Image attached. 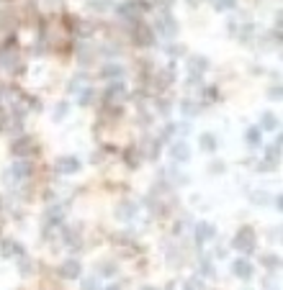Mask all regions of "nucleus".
I'll return each instance as SVG.
<instances>
[{
  "mask_svg": "<svg viewBox=\"0 0 283 290\" xmlns=\"http://www.w3.org/2000/svg\"><path fill=\"white\" fill-rule=\"evenodd\" d=\"M232 244H234V249H240V252H252L255 249V231L250 229V226H242L240 231L234 234V239H232Z\"/></svg>",
  "mask_w": 283,
  "mask_h": 290,
  "instance_id": "1",
  "label": "nucleus"
},
{
  "mask_svg": "<svg viewBox=\"0 0 283 290\" xmlns=\"http://www.w3.org/2000/svg\"><path fill=\"white\" fill-rule=\"evenodd\" d=\"M157 31L165 33L167 39H173L175 33H178V24H175V18L170 16V13H162V18L157 21Z\"/></svg>",
  "mask_w": 283,
  "mask_h": 290,
  "instance_id": "2",
  "label": "nucleus"
},
{
  "mask_svg": "<svg viewBox=\"0 0 283 290\" xmlns=\"http://www.w3.org/2000/svg\"><path fill=\"white\" fill-rule=\"evenodd\" d=\"M170 157L178 159V162H188L190 159V147H188L186 141H178V144L170 147Z\"/></svg>",
  "mask_w": 283,
  "mask_h": 290,
  "instance_id": "3",
  "label": "nucleus"
},
{
  "mask_svg": "<svg viewBox=\"0 0 283 290\" xmlns=\"http://www.w3.org/2000/svg\"><path fill=\"white\" fill-rule=\"evenodd\" d=\"M232 270H234V275H237V277L247 280V277H252V270H255V267H252L250 262H247V260H234Z\"/></svg>",
  "mask_w": 283,
  "mask_h": 290,
  "instance_id": "4",
  "label": "nucleus"
},
{
  "mask_svg": "<svg viewBox=\"0 0 283 290\" xmlns=\"http://www.w3.org/2000/svg\"><path fill=\"white\" fill-rule=\"evenodd\" d=\"M134 39H137L139 47H150L152 39H155V33H152V28H150V26H139L137 31H134Z\"/></svg>",
  "mask_w": 283,
  "mask_h": 290,
  "instance_id": "5",
  "label": "nucleus"
},
{
  "mask_svg": "<svg viewBox=\"0 0 283 290\" xmlns=\"http://www.w3.org/2000/svg\"><path fill=\"white\" fill-rule=\"evenodd\" d=\"M57 170H60V172H77V170H80V162H77L75 157H62L60 162H57Z\"/></svg>",
  "mask_w": 283,
  "mask_h": 290,
  "instance_id": "6",
  "label": "nucleus"
},
{
  "mask_svg": "<svg viewBox=\"0 0 283 290\" xmlns=\"http://www.w3.org/2000/svg\"><path fill=\"white\" fill-rule=\"evenodd\" d=\"M62 277H70V280H75V277L77 275H80V262H77V260H67L64 264H62Z\"/></svg>",
  "mask_w": 283,
  "mask_h": 290,
  "instance_id": "7",
  "label": "nucleus"
},
{
  "mask_svg": "<svg viewBox=\"0 0 283 290\" xmlns=\"http://www.w3.org/2000/svg\"><path fill=\"white\" fill-rule=\"evenodd\" d=\"M214 237V226L211 224H198L196 226V244H206Z\"/></svg>",
  "mask_w": 283,
  "mask_h": 290,
  "instance_id": "8",
  "label": "nucleus"
},
{
  "mask_svg": "<svg viewBox=\"0 0 283 290\" xmlns=\"http://www.w3.org/2000/svg\"><path fill=\"white\" fill-rule=\"evenodd\" d=\"M31 172V164H26V162H18V164H13L10 167V180H21V177H26Z\"/></svg>",
  "mask_w": 283,
  "mask_h": 290,
  "instance_id": "9",
  "label": "nucleus"
},
{
  "mask_svg": "<svg viewBox=\"0 0 283 290\" xmlns=\"http://www.w3.org/2000/svg\"><path fill=\"white\" fill-rule=\"evenodd\" d=\"M206 59L203 57H196V59H190V64H188V70H190V77L193 75H201V72H206Z\"/></svg>",
  "mask_w": 283,
  "mask_h": 290,
  "instance_id": "10",
  "label": "nucleus"
},
{
  "mask_svg": "<svg viewBox=\"0 0 283 290\" xmlns=\"http://www.w3.org/2000/svg\"><path fill=\"white\" fill-rule=\"evenodd\" d=\"M198 144H201V149H206V152H214V149H217V139H214V133H201Z\"/></svg>",
  "mask_w": 283,
  "mask_h": 290,
  "instance_id": "11",
  "label": "nucleus"
},
{
  "mask_svg": "<svg viewBox=\"0 0 283 290\" xmlns=\"http://www.w3.org/2000/svg\"><path fill=\"white\" fill-rule=\"evenodd\" d=\"M31 139H18L16 141V147H13V154H16V157H21V154H26V152H31Z\"/></svg>",
  "mask_w": 283,
  "mask_h": 290,
  "instance_id": "12",
  "label": "nucleus"
},
{
  "mask_svg": "<svg viewBox=\"0 0 283 290\" xmlns=\"http://www.w3.org/2000/svg\"><path fill=\"white\" fill-rule=\"evenodd\" d=\"M278 157H281V136L276 139V144H270V149H268V159L270 162H273V159L278 162Z\"/></svg>",
  "mask_w": 283,
  "mask_h": 290,
  "instance_id": "13",
  "label": "nucleus"
},
{
  "mask_svg": "<svg viewBox=\"0 0 283 290\" xmlns=\"http://www.w3.org/2000/svg\"><path fill=\"white\" fill-rule=\"evenodd\" d=\"M263 129H278V118L273 116V113H263Z\"/></svg>",
  "mask_w": 283,
  "mask_h": 290,
  "instance_id": "14",
  "label": "nucleus"
},
{
  "mask_svg": "<svg viewBox=\"0 0 283 290\" xmlns=\"http://www.w3.org/2000/svg\"><path fill=\"white\" fill-rule=\"evenodd\" d=\"M119 10H121L124 16H139V10H142V8H139L137 3H126V5H121Z\"/></svg>",
  "mask_w": 283,
  "mask_h": 290,
  "instance_id": "15",
  "label": "nucleus"
},
{
  "mask_svg": "<svg viewBox=\"0 0 283 290\" xmlns=\"http://www.w3.org/2000/svg\"><path fill=\"white\" fill-rule=\"evenodd\" d=\"M121 208H124V211H119V216H121V218H129V216L137 213V206H134V203H124Z\"/></svg>",
  "mask_w": 283,
  "mask_h": 290,
  "instance_id": "16",
  "label": "nucleus"
},
{
  "mask_svg": "<svg viewBox=\"0 0 283 290\" xmlns=\"http://www.w3.org/2000/svg\"><path fill=\"white\" fill-rule=\"evenodd\" d=\"M247 144H250V147H257V144H260V131L257 129L247 131Z\"/></svg>",
  "mask_w": 283,
  "mask_h": 290,
  "instance_id": "17",
  "label": "nucleus"
},
{
  "mask_svg": "<svg viewBox=\"0 0 283 290\" xmlns=\"http://www.w3.org/2000/svg\"><path fill=\"white\" fill-rule=\"evenodd\" d=\"M121 93H124V85H121V82H113V85H108V93H106V95H108V100H111V98H116V95H121Z\"/></svg>",
  "mask_w": 283,
  "mask_h": 290,
  "instance_id": "18",
  "label": "nucleus"
},
{
  "mask_svg": "<svg viewBox=\"0 0 283 290\" xmlns=\"http://www.w3.org/2000/svg\"><path fill=\"white\" fill-rule=\"evenodd\" d=\"M237 5V0H217V5H214V8H217V10H232Z\"/></svg>",
  "mask_w": 283,
  "mask_h": 290,
  "instance_id": "19",
  "label": "nucleus"
},
{
  "mask_svg": "<svg viewBox=\"0 0 283 290\" xmlns=\"http://www.w3.org/2000/svg\"><path fill=\"white\" fill-rule=\"evenodd\" d=\"M111 75H121V67L113 64V67H103V77H111Z\"/></svg>",
  "mask_w": 283,
  "mask_h": 290,
  "instance_id": "20",
  "label": "nucleus"
},
{
  "mask_svg": "<svg viewBox=\"0 0 283 290\" xmlns=\"http://www.w3.org/2000/svg\"><path fill=\"white\" fill-rule=\"evenodd\" d=\"M108 3H111V0H93V5H90V8H93V10H106Z\"/></svg>",
  "mask_w": 283,
  "mask_h": 290,
  "instance_id": "21",
  "label": "nucleus"
},
{
  "mask_svg": "<svg viewBox=\"0 0 283 290\" xmlns=\"http://www.w3.org/2000/svg\"><path fill=\"white\" fill-rule=\"evenodd\" d=\"M3 254L8 257V254H16V244L13 241H3Z\"/></svg>",
  "mask_w": 283,
  "mask_h": 290,
  "instance_id": "22",
  "label": "nucleus"
},
{
  "mask_svg": "<svg viewBox=\"0 0 283 290\" xmlns=\"http://www.w3.org/2000/svg\"><path fill=\"white\" fill-rule=\"evenodd\" d=\"M83 290H98V280H95V277L85 280V283H83Z\"/></svg>",
  "mask_w": 283,
  "mask_h": 290,
  "instance_id": "23",
  "label": "nucleus"
},
{
  "mask_svg": "<svg viewBox=\"0 0 283 290\" xmlns=\"http://www.w3.org/2000/svg\"><path fill=\"white\" fill-rule=\"evenodd\" d=\"M80 82H83V75L75 77V80L70 82V93H77V90H80Z\"/></svg>",
  "mask_w": 283,
  "mask_h": 290,
  "instance_id": "24",
  "label": "nucleus"
},
{
  "mask_svg": "<svg viewBox=\"0 0 283 290\" xmlns=\"http://www.w3.org/2000/svg\"><path fill=\"white\" fill-rule=\"evenodd\" d=\"M64 113H67V103H60V108H57V110H54V118H57V121H60V118L64 116Z\"/></svg>",
  "mask_w": 283,
  "mask_h": 290,
  "instance_id": "25",
  "label": "nucleus"
},
{
  "mask_svg": "<svg viewBox=\"0 0 283 290\" xmlns=\"http://www.w3.org/2000/svg\"><path fill=\"white\" fill-rule=\"evenodd\" d=\"M90 98H93V90H90V87H85V90H83V95H80V103L85 105V103H88Z\"/></svg>",
  "mask_w": 283,
  "mask_h": 290,
  "instance_id": "26",
  "label": "nucleus"
},
{
  "mask_svg": "<svg viewBox=\"0 0 283 290\" xmlns=\"http://www.w3.org/2000/svg\"><path fill=\"white\" fill-rule=\"evenodd\" d=\"M186 288H188V290H201V283H198V280H188Z\"/></svg>",
  "mask_w": 283,
  "mask_h": 290,
  "instance_id": "27",
  "label": "nucleus"
},
{
  "mask_svg": "<svg viewBox=\"0 0 283 290\" xmlns=\"http://www.w3.org/2000/svg\"><path fill=\"white\" fill-rule=\"evenodd\" d=\"M263 262H265V264H268V267H273V264H276V267H278V262H281V260H278V257H265V260H263Z\"/></svg>",
  "mask_w": 283,
  "mask_h": 290,
  "instance_id": "28",
  "label": "nucleus"
},
{
  "mask_svg": "<svg viewBox=\"0 0 283 290\" xmlns=\"http://www.w3.org/2000/svg\"><path fill=\"white\" fill-rule=\"evenodd\" d=\"M144 290H152V288H144Z\"/></svg>",
  "mask_w": 283,
  "mask_h": 290,
  "instance_id": "29",
  "label": "nucleus"
}]
</instances>
